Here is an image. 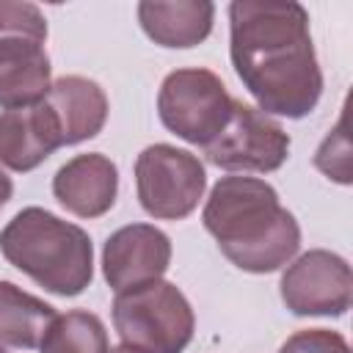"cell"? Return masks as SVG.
Masks as SVG:
<instances>
[{"mask_svg":"<svg viewBox=\"0 0 353 353\" xmlns=\"http://www.w3.org/2000/svg\"><path fill=\"white\" fill-rule=\"evenodd\" d=\"M232 66L262 113L303 119L323 94L309 36V14L301 3H254L229 6Z\"/></svg>","mask_w":353,"mask_h":353,"instance_id":"cell-1","label":"cell"},{"mask_svg":"<svg viewBox=\"0 0 353 353\" xmlns=\"http://www.w3.org/2000/svg\"><path fill=\"white\" fill-rule=\"evenodd\" d=\"M221 254L245 273H273L301 248V226L273 185L256 176H223L201 212Z\"/></svg>","mask_w":353,"mask_h":353,"instance_id":"cell-2","label":"cell"},{"mask_svg":"<svg viewBox=\"0 0 353 353\" xmlns=\"http://www.w3.org/2000/svg\"><path fill=\"white\" fill-rule=\"evenodd\" d=\"M0 254L52 295L74 298L94 279L91 237L41 207L19 210L0 232Z\"/></svg>","mask_w":353,"mask_h":353,"instance_id":"cell-3","label":"cell"},{"mask_svg":"<svg viewBox=\"0 0 353 353\" xmlns=\"http://www.w3.org/2000/svg\"><path fill=\"white\" fill-rule=\"evenodd\" d=\"M113 325L127 347L141 353H182L193 339L196 314L176 284L157 279L116 292Z\"/></svg>","mask_w":353,"mask_h":353,"instance_id":"cell-4","label":"cell"},{"mask_svg":"<svg viewBox=\"0 0 353 353\" xmlns=\"http://www.w3.org/2000/svg\"><path fill=\"white\" fill-rule=\"evenodd\" d=\"M234 99L210 69H176L157 94V113L165 130L193 146H207L229 121Z\"/></svg>","mask_w":353,"mask_h":353,"instance_id":"cell-5","label":"cell"},{"mask_svg":"<svg viewBox=\"0 0 353 353\" xmlns=\"http://www.w3.org/2000/svg\"><path fill=\"white\" fill-rule=\"evenodd\" d=\"M141 207L160 221L188 218L207 188L204 165L196 154L171 143H152L135 160Z\"/></svg>","mask_w":353,"mask_h":353,"instance_id":"cell-6","label":"cell"},{"mask_svg":"<svg viewBox=\"0 0 353 353\" xmlns=\"http://www.w3.org/2000/svg\"><path fill=\"white\" fill-rule=\"evenodd\" d=\"M287 154L290 135L284 127L259 108H251L240 99H234L223 130L204 146V157L226 171L270 174L284 165Z\"/></svg>","mask_w":353,"mask_h":353,"instance_id":"cell-7","label":"cell"},{"mask_svg":"<svg viewBox=\"0 0 353 353\" xmlns=\"http://www.w3.org/2000/svg\"><path fill=\"white\" fill-rule=\"evenodd\" d=\"M281 301L298 317H339L353 301V273L345 256L312 248L281 273Z\"/></svg>","mask_w":353,"mask_h":353,"instance_id":"cell-8","label":"cell"},{"mask_svg":"<svg viewBox=\"0 0 353 353\" xmlns=\"http://www.w3.org/2000/svg\"><path fill=\"white\" fill-rule=\"evenodd\" d=\"M171 265V240L152 223H130L116 229L102 248V273L110 290L124 292L163 279Z\"/></svg>","mask_w":353,"mask_h":353,"instance_id":"cell-9","label":"cell"},{"mask_svg":"<svg viewBox=\"0 0 353 353\" xmlns=\"http://www.w3.org/2000/svg\"><path fill=\"white\" fill-rule=\"evenodd\" d=\"M52 193L63 210L77 218L105 215L119 193V168L102 152H88L66 160L55 179Z\"/></svg>","mask_w":353,"mask_h":353,"instance_id":"cell-10","label":"cell"},{"mask_svg":"<svg viewBox=\"0 0 353 353\" xmlns=\"http://www.w3.org/2000/svg\"><path fill=\"white\" fill-rule=\"evenodd\" d=\"M61 146L58 119L44 99L0 113V163L11 171H33Z\"/></svg>","mask_w":353,"mask_h":353,"instance_id":"cell-11","label":"cell"},{"mask_svg":"<svg viewBox=\"0 0 353 353\" xmlns=\"http://www.w3.org/2000/svg\"><path fill=\"white\" fill-rule=\"evenodd\" d=\"M50 91V58L44 41L0 33V108L36 105Z\"/></svg>","mask_w":353,"mask_h":353,"instance_id":"cell-12","label":"cell"},{"mask_svg":"<svg viewBox=\"0 0 353 353\" xmlns=\"http://www.w3.org/2000/svg\"><path fill=\"white\" fill-rule=\"evenodd\" d=\"M44 102L58 119L63 146L99 135L108 121V97L102 85L80 74H63L50 83Z\"/></svg>","mask_w":353,"mask_h":353,"instance_id":"cell-13","label":"cell"},{"mask_svg":"<svg viewBox=\"0 0 353 353\" xmlns=\"http://www.w3.org/2000/svg\"><path fill=\"white\" fill-rule=\"evenodd\" d=\"M215 19V6L207 0H176V3H138V22L143 33L160 47H196L201 44Z\"/></svg>","mask_w":353,"mask_h":353,"instance_id":"cell-14","label":"cell"},{"mask_svg":"<svg viewBox=\"0 0 353 353\" xmlns=\"http://www.w3.org/2000/svg\"><path fill=\"white\" fill-rule=\"evenodd\" d=\"M55 314L58 312L41 298L11 281H0V347H39Z\"/></svg>","mask_w":353,"mask_h":353,"instance_id":"cell-15","label":"cell"},{"mask_svg":"<svg viewBox=\"0 0 353 353\" xmlns=\"http://www.w3.org/2000/svg\"><path fill=\"white\" fill-rule=\"evenodd\" d=\"M39 347L41 353H110L105 323L85 309L55 314Z\"/></svg>","mask_w":353,"mask_h":353,"instance_id":"cell-16","label":"cell"},{"mask_svg":"<svg viewBox=\"0 0 353 353\" xmlns=\"http://www.w3.org/2000/svg\"><path fill=\"white\" fill-rule=\"evenodd\" d=\"M314 165L328 179H336L342 185L350 182V143H347V135H345V116L336 121V127L320 143V149L314 154Z\"/></svg>","mask_w":353,"mask_h":353,"instance_id":"cell-17","label":"cell"},{"mask_svg":"<svg viewBox=\"0 0 353 353\" xmlns=\"http://www.w3.org/2000/svg\"><path fill=\"white\" fill-rule=\"evenodd\" d=\"M0 33H17L44 41L47 19L33 3H0Z\"/></svg>","mask_w":353,"mask_h":353,"instance_id":"cell-18","label":"cell"},{"mask_svg":"<svg viewBox=\"0 0 353 353\" xmlns=\"http://www.w3.org/2000/svg\"><path fill=\"white\" fill-rule=\"evenodd\" d=\"M279 353H350V347H347V339L336 331L306 328V331H295L279 347Z\"/></svg>","mask_w":353,"mask_h":353,"instance_id":"cell-19","label":"cell"},{"mask_svg":"<svg viewBox=\"0 0 353 353\" xmlns=\"http://www.w3.org/2000/svg\"><path fill=\"white\" fill-rule=\"evenodd\" d=\"M11 190H14V185H11V176H8V174L0 168V207H3V204L11 199Z\"/></svg>","mask_w":353,"mask_h":353,"instance_id":"cell-20","label":"cell"},{"mask_svg":"<svg viewBox=\"0 0 353 353\" xmlns=\"http://www.w3.org/2000/svg\"><path fill=\"white\" fill-rule=\"evenodd\" d=\"M110 353H141L135 347H127V345H119V347H110Z\"/></svg>","mask_w":353,"mask_h":353,"instance_id":"cell-21","label":"cell"},{"mask_svg":"<svg viewBox=\"0 0 353 353\" xmlns=\"http://www.w3.org/2000/svg\"><path fill=\"white\" fill-rule=\"evenodd\" d=\"M0 353H6V350H3V347H0Z\"/></svg>","mask_w":353,"mask_h":353,"instance_id":"cell-22","label":"cell"}]
</instances>
